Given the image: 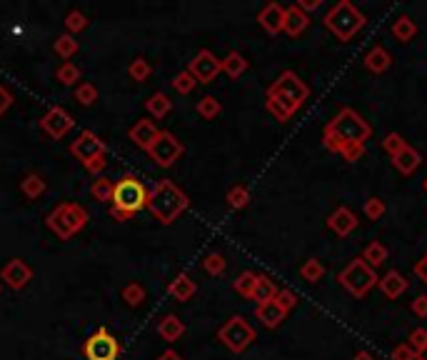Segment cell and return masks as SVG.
<instances>
[{
  "mask_svg": "<svg viewBox=\"0 0 427 360\" xmlns=\"http://www.w3.org/2000/svg\"><path fill=\"white\" fill-rule=\"evenodd\" d=\"M372 138V125L352 108H340L337 115L322 128V145L347 163H357Z\"/></svg>",
  "mask_w": 427,
  "mask_h": 360,
  "instance_id": "6da1fadb",
  "label": "cell"
},
{
  "mask_svg": "<svg viewBox=\"0 0 427 360\" xmlns=\"http://www.w3.org/2000/svg\"><path fill=\"white\" fill-rule=\"evenodd\" d=\"M190 198L185 195V190H180L173 180L163 178L153 188L148 190V210L153 213L155 220H160L163 225H173L180 215L188 210Z\"/></svg>",
  "mask_w": 427,
  "mask_h": 360,
  "instance_id": "7a4b0ae2",
  "label": "cell"
},
{
  "mask_svg": "<svg viewBox=\"0 0 427 360\" xmlns=\"http://www.w3.org/2000/svg\"><path fill=\"white\" fill-rule=\"evenodd\" d=\"M145 208H148V188H145V183L132 173L120 175V180H115V188H112L110 213L117 220H130L132 215H137Z\"/></svg>",
  "mask_w": 427,
  "mask_h": 360,
  "instance_id": "3957f363",
  "label": "cell"
},
{
  "mask_svg": "<svg viewBox=\"0 0 427 360\" xmlns=\"http://www.w3.org/2000/svg\"><path fill=\"white\" fill-rule=\"evenodd\" d=\"M365 23L367 18L362 16L360 8H357L355 3H350V0H340V3H335V6L322 16V26L340 43H350L352 38L365 28Z\"/></svg>",
  "mask_w": 427,
  "mask_h": 360,
  "instance_id": "277c9868",
  "label": "cell"
},
{
  "mask_svg": "<svg viewBox=\"0 0 427 360\" xmlns=\"http://www.w3.org/2000/svg\"><path fill=\"white\" fill-rule=\"evenodd\" d=\"M90 215H88L85 205L73 203V200H65V203H58L56 208L48 213L46 225L58 235L60 240H70L75 233H80L88 225Z\"/></svg>",
  "mask_w": 427,
  "mask_h": 360,
  "instance_id": "5b68a950",
  "label": "cell"
},
{
  "mask_svg": "<svg viewBox=\"0 0 427 360\" xmlns=\"http://www.w3.org/2000/svg\"><path fill=\"white\" fill-rule=\"evenodd\" d=\"M377 280H380V275H377L375 270H372L370 265L360 258V255L352 258L350 263L340 270V275H337V283H340L342 288H345L347 293L357 300L365 298L372 288H377Z\"/></svg>",
  "mask_w": 427,
  "mask_h": 360,
  "instance_id": "8992f818",
  "label": "cell"
},
{
  "mask_svg": "<svg viewBox=\"0 0 427 360\" xmlns=\"http://www.w3.org/2000/svg\"><path fill=\"white\" fill-rule=\"evenodd\" d=\"M255 338H258V333H255V328L243 318V315L228 318L218 330V340L230 350V353H245V350L255 343Z\"/></svg>",
  "mask_w": 427,
  "mask_h": 360,
  "instance_id": "52a82bcc",
  "label": "cell"
},
{
  "mask_svg": "<svg viewBox=\"0 0 427 360\" xmlns=\"http://www.w3.org/2000/svg\"><path fill=\"white\" fill-rule=\"evenodd\" d=\"M268 96L283 98V101L292 103V106L300 110V108L305 106L307 98H310V88H307V83L302 81L295 71H285V73H280L278 81L268 88Z\"/></svg>",
  "mask_w": 427,
  "mask_h": 360,
  "instance_id": "ba28073f",
  "label": "cell"
},
{
  "mask_svg": "<svg viewBox=\"0 0 427 360\" xmlns=\"http://www.w3.org/2000/svg\"><path fill=\"white\" fill-rule=\"evenodd\" d=\"M145 153H148L150 160H153L155 165H160V168H173L175 163H178L180 158H183L185 145L178 140V138L173 135V133L160 130V135L155 138V143H153V145H150Z\"/></svg>",
  "mask_w": 427,
  "mask_h": 360,
  "instance_id": "9c48e42d",
  "label": "cell"
},
{
  "mask_svg": "<svg viewBox=\"0 0 427 360\" xmlns=\"http://www.w3.org/2000/svg\"><path fill=\"white\" fill-rule=\"evenodd\" d=\"M83 353H85L88 360H117V355H120V343H117L105 328H100L85 340Z\"/></svg>",
  "mask_w": 427,
  "mask_h": 360,
  "instance_id": "30bf717a",
  "label": "cell"
},
{
  "mask_svg": "<svg viewBox=\"0 0 427 360\" xmlns=\"http://www.w3.org/2000/svg\"><path fill=\"white\" fill-rule=\"evenodd\" d=\"M70 155H75L83 163V168H85L88 163L97 160V158H105V143L93 130H80V135L70 143Z\"/></svg>",
  "mask_w": 427,
  "mask_h": 360,
  "instance_id": "8fae6325",
  "label": "cell"
},
{
  "mask_svg": "<svg viewBox=\"0 0 427 360\" xmlns=\"http://www.w3.org/2000/svg\"><path fill=\"white\" fill-rule=\"evenodd\" d=\"M73 128H75V120H73L70 113L60 106L51 108V110L41 118V130L46 133L51 140H63Z\"/></svg>",
  "mask_w": 427,
  "mask_h": 360,
  "instance_id": "7c38bea8",
  "label": "cell"
},
{
  "mask_svg": "<svg viewBox=\"0 0 427 360\" xmlns=\"http://www.w3.org/2000/svg\"><path fill=\"white\" fill-rule=\"evenodd\" d=\"M188 73L195 78V83L208 86V83H213L215 78L223 73L220 71V58H215L213 51H200L198 56L188 63Z\"/></svg>",
  "mask_w": 427,
  "mask_h": 360,
  "instance_id": "4fadbf2b",
  "label": "cell"
},
{
  "mask_svg": "<svg viewBox=\"0 0 427 360\" xmlns=\"http://www.w3.org/2000/svg\"><path fill=\"white\" fill-rule=\"evenodd\" d=\"M33 280V268L23 258H11L0 270V283H6L11 290H23Z\"/></svg>",
  "mask_w": 427,
  "mask_h": 360,
  "instance_id": "5bb4252c",
  "label": "cell"
},
{
  "mask_svg": "<svg viewBox=\"0 0 427 360\" xmlns=\"http://www.w3.org/2000/svg\"><path fill=\"white\" fill-rule=\"evenodd\" d=\"M357 225H360V220H357V215L352 213L347 205H340V208H335L330 213V218H327V228H330L332 233L337 235V238H347L350 233H355Z\"/></svg>",
  "mask_w": 427,
  "mask_h": 360,
  "instance_id": "9a60e30c",
  "label": "cell"
},
{
  "mask_svg": "<svg viewBox=\"0 0 427 360\" xmlns=\"http://www.w3.org/2000/svg\"><path fill=\"white\" fill-rule=\"evenodd\" d=\"M258 23L268 36H280L285 26V8L280 6V3H268V6L258 13Z\"/></svg>",
  "mask_w": 427,
  "mask_h": 360,
  "instance_id": "2e32d148",
  "label": "cell"
},
{
  "mask_svg": "<svg viewBox=\"0 0 427 360\" xmlns=\"http://www.w3.org/2000/svg\"><path fill=\"white\" fill-rule=\"evenodd\" d=\"M158 135H160V128L155 125L153 120H145V118H142V120H137L135 125L127 130V138L132 140V145H137L140 150H148Z\"/></svg>",
  "mask_w": 427,
  "mask_h": 360,
  "instance_id": "e0dca14e",
  "label": "cell"
},
{
  "mask_svg": "<svg viewBox=\"0 0 427 360\" xmlns=\"http://www.w3.org/2000/svg\"><path fill=\"white\" fill-rule=\"evenodd\" d=\"M377 288H380V293L385 295V298L397 300L407 288H410V283H407V278L400 273V270H387V273L377 280Z\"/></svg>",
  "mask_w": 427,
  "mask_h": 360,
  "instance_id": "ac0fdd59",
  "label": "cell"
},
{
  "mask_svg": "<svg viewBox=\"0 0 427 360\" xmlns=\"http://www.w3.org/2000/svg\"><path fill=\"white\" fill-rule=\"evenodd\" d=\"M307 26H310V16H305V13H302L300 8H297V6L285 8V26H283V33H288L290 38H297V36H302V33L307 31Z\"/></svg>",
  "mask_w": 427,
  "mask_h": 360,
  "instance_id": "d6986e66",
  "label": "cell"
},
{
  "mask_svg": "<svg viewBox=\"0 0 427 360\" xmlns=\"http://www.w3.org/2000/svg\"><path fill=\"white\" fill-rule=\"evenodd\" d=\"M362 63H365V68L370 73H375V76H382V73H387L392 68V56L382 46H372L370 51L365 53Z\"/></svg>",
  "mask_w": 427,
  "mask_h": 360,
  "instance_id": "ffe728a7",
  "label": "cell"
},
{
  "mask_svg": "<svg viewBox=\"0 0 427 360\" xmlns=\"http://www.w3.org/2000/svg\"><path fill=\"white\" fill-rule=\"evenodd\" d=\"M285 315H288V313L280 308L278 300H270V303H263V305H258V308H255V318H258L260 323H263L265 328H270V330L280 328V325H283V320H285Z\"/></svg>",
  "mask_w": 427,
  "mask_h": 360,
  "instance_id": "44dd1931",
  "label": "cell"
},
{
  "mask_svg": "<svg viewBox=\"0 0 427 360\" xmlns=\"http://www.w3.org/2000/svg\"><path fill=\"white\" fill-rule=\"evenodd\" d=\"M195 290H198L195 280L190 278V275H185V273L175 275V278L170 280V285H168V295L173 300H178V303H188V300L195 295Z\"/></svg>",
  "mask_w": 427,
  "mask_h": 360,
  "instance_id": "7402d4cb",
  "label": "cell"
},
{
  "mask_svg": "<svg viewBox=\"0 0 427 360\" xmlns=\"http://www.w3.org/2000/svg\"><path fill=\"white\" fill-rule=\"evenodd\" d=\"M392 165H395L402 175H415V173L420 170V165H422V155L412 145H407L405 150L397 153V155L392 158Z\"/></svg>",
  "mask_w": 427,
  "mask_h": 360,
  "instance_id": "603a6c76",
  "label": "cell"
},
{
  "mask_svg": "<svg viewBox=\"0 0 427 360\" xmlns=\"http://www.w3.org/2000/svg\"><path fill=\"white\" fill-rule=\"evenodd\" d=\"M278 290H280V288L275 285V280L270 278V275H258V280H255V288H253V295H250V300H253L255 305L270 303V300H275Z\"/></svg>",
  "mask_w": 427,
  "mask_h": 360,
  "instance_id": "cb8c5ba5",
  "label": "cell"
},
{
  "mask_svg": "<svg viewBox=\"0 0 427 360\" xmlns=\"http://www.w3.org/2000/svg\"><path fill=\"white\" fill-rule=\"evenodd\" d=\"M265 108H268V113L278 123H288L297 113V108L292 106V103L283 101V98H278V96H265Z\"/></svg>",
  "mask_w": 427,
  "mask_h": 360,
  "instance_id": "d4e9b609",
  "label": "cell"
},
{
  "mask_svg": "<svg viewBox=\"0 0 427 360\" xmlns=\"http://www.w3.org/2000/svg\"><path fill=\"white\" fill-rule=\"evenodd\" d=\"M158 333H160V338H163L165 343H178V340L185 335V323L178 318V315L170 313V315H165V318L160 320Z\"/></svg>",
  "mask_w": 427,
  "mask_h": 360,
  "instance_id": "484cf974",
  "label": "cell"
},
{
  "mask_svg": "<svg viewBox=\"0 0 427 360\" xmlns=\"http://www.w3.org/2000/svg\"><path fill=\"white\" fill-rule=\"evenodd\" d=\"M48 190V183H46V178L38 175V173H28L26 178L21 180V193L26 195L28 200H38L43 198Z\"/></svg>",
  "mask_w": 427,
  "mask_h": 360,
  "instance_id": "4316f807",
  "label": "cell"
},
{
  "mask_svg": "<svg viewBox=\"0 0 427 360\" xmlns=\"http://www.w3.org/2000/svg\"><path fill=\"white\" fill-rule=\"evenodd\" d=\"M220 71H223L228 78H233V81H238V78L243 76L245 71H248V61H245L243 53L230 51L228 56H225L223 61H220Z\"/></svg>",
  "mask_w": 427,
  "mask_h": 360,
  "instance_id": "83f0119b",
  "label": "cell"
},
{
  "mask_svg": "<svg viewBox=\"0 0 427 360\" xmlns=\"http://www.w3.org/2000/svg\"><path fill=\"white\" fill-rule=\"evenodd\" d=\"M390 33L397 43H410V41H415V36H417V23L412 21L410 16H400V18H395Z\"/></svg>",
  "mask_w": 427,
  "mask_h": 360,
  "instance_id": "f1b7e54d",
  "label": "cell"
},
{
  "mask_svg": "<svg viewBox=\"0 0 427 360\" xmlns=\"http://www.w3.org/2000/svg\"><path fill=\"white\" fill-rule=\"evenodd\" d=\"M387 255H390V253H387L385 243H380V240H372V243L365 245V250H362L360 258L365 260V263L370 265L372 270H375V268H380V265H385Z\"/></svg>",
  "mask_w": 427,
  "mask_h": 360,
  "instance_id": "f546056e",
  "label": "cell"
},
{
  "mask_svg": "<svg viewBox=\"0 0 427 360\" xmlns=\"http://www.w3.org/2000/svg\"><path fill=\"white\" fill-rule=\"evenodd\" d=\"M145 108H148V113L155 120H163V118L173 110V101H170L165 93H153V96L148 98V103H145Z\"/></svg>",
  "mask_w": 427,
  "mask_h": 360,
  "instance_id": "4dcf8cb0",
  "label": "cell"
},
{
  "mask_svg": "<svg viewBox=\"0 0 427 360\" xmlns=\"http://www.w3.org/2000/svg\"><path fill=\"white\" fill-rule=\"evenodd\" d=\"M112 188H115V180H110V178L100 175L93 180L90 185V195L93 200H97V203H110L112 200Z\"/></svg>",
  "mask_w": 427,
  "mask_h": 360,
  "instance_id": "1f68e13d",
  "label": "cell"
},
{
  "mask_svg": "<svg viewBox=\"0 0 427 360\" xmlns=\"http://www.w3.org/2000/svg\"><path fill=\"white\" fill-rule=\"evenodd\" d=\"M78 51H80V43H78L73 36H68V33H63V36H58V38H56V43H53V53H56V56H60L65 63L70 61V58L75 56Z\"/></svg>",
  "mask_w": 427,
  "mask_h": 360,
  "instance_id": "d6a6232c",
  "label": "cell"
},
{
  "mask_svg": "<svg viewBox=\"0 0 427 360\" xmlns=\"http://www.w3.org/2000/svg\"><path fill=\"white\" fill-rule=\"evenodd\" d=\"M195 110H198V115L203 118V120H215V118L223 113V103L215 96H203L198 101V106H195Z\"/></svg>",
  "mask_w": 427,
  "mask_h": 360,
  "instance_id": "836d02e7",
  "label": "cell"
},
{
  "mask_svg": "<svg viewBox=\"0 0 427 360\" xmlns=\"http://www.w3.org/2000/svg\"><path fill=\"white\" fill-rule=\"evenodd\" d=\"M120 298L125 300L130 308H140L142 303H145V288H142L140 283H127V285H122V290H120Z\"/></svg>",
  "mask_w": 427,
  "mask_h": 360,
  "instance_id": "e575fe53",
  "label": "cell"
},
{
  "mask_svg": "<svg viewBox=\"0 0 427 360\" xmlns=\"http://www.w3.org/2000/svg\"><path fill=\"white\" fill-rule=\"evenodd\" d=\"M56 78H58V83H63V86H78V83L83 81V73H80V68H78L75 63L68 61L56 71Z\"/></svg>",
  "mask_w": 427,
  "mask_h": 360,
  "instance_id": "d590c367",
  "label": "cell"
},
{
  "mask_svg": "<svg viewBox=\"0 0 427 360\" xmlns=\"http://www.w3.org/2000/svg\"><path fill=\"white\" fill-rule=\"evenodd\" d=\"M322 275H325V265L317 258H310L300 265V278L305 280V283H320Z\"/></svg>",
  "mask_w": 427,
  "mask_h": 360,
  "instance_id": "8d00e7d4",
  "label": "cell"
},
{
  "mask_svg": "<svg viewBox=\"0 0 427 360\" xmlns=\"http://www.w3.org/2000/svg\"><path fill=\"white\" fill-rule=\"evenodd\" d=\"M255 280H258V273H253V270H245V273H240L238 278L233 280V290L238 295H243V298L250 300L253 288H255Z\"/></svg>",
  "mask_w": 427,
  "mask_h": 360,
  "instance_id": "74e56055",
  "label": "cell"
},
{
  "mask_svg": "<svg viewBox=\"0 0 427 360\" xmlns=\"http://www.w3.org/2000/svg\"><path fill=\"white\" fill-rule=\"evenodd\" d=\"M150 73H153V68H150V63L145 58H132L130 66H127V76L135 83H145L150 78Z\"/></svg>",
  "mask_w": 427,
  "mask_h": 360,
  "instance_id": "f35d334b",
  "label": "cell"
},
{
  "mask_svg": "<svg viewBox=\"0 0 427 360\" xmlns=\"http://www.w3.org/2000/svg\"><path fill=\"white\" fill-rule=\"evenodd\" d=\"M225 200H228V205L233 210H243L248 208L250 203V190L245 188V185H233V188L228 190V195H225Z\"/></svg>",
  "mask_w": 427,
  "mask_h": 360,
  "instance_id": "ab89813d",
  "label": "cell"
},
{
  "mask_svg": "<svg viewBox=\"0 0 427 360\" xmlns=\"http://www.w3.org/2000/svg\"><path fill=\"white\" fill-rule=\"evenodd\" d=\"M225 268H228V263H225V255H223V253H208V255L203 258V270H205L208 275H213V278L223 275Z\"/></svg>",
  "mask_w": 427,
  "mask_h": 360,
  "instance_id": "60d3db41",
  "label": "cell"
},
{
  "mask_svg": "<svg viewBox=\"0 0 427 360\" xmlns=\"http://www.w3.org/2000/svg\"><path fill=\"white\" fill-rule=\"evenodd\" d=\"M170 86H173V91L175 93H180V96H190V93L198 88V83H195V78L190 76L188 71H180L178 76L170 81Z\"/></svg>",
  "mask_w": 427,
  "mask_h": 360,
  "instance_id": "b9f144b4",
  "label": "cell"
},
{
  "mask_svg": "<svg viewBox=\"0 0 427 360\" xmlns=\"http://www.w3.org/2000/svg\"><path fill=\"white\" fill-rule=\"evenodd\" d=\"M380 145H382V150H385L387 155L395 158L397 153H402L407 148V140L400 135V133H387V135L380 140Z\"/></svg>",
  "mask_w": 427,
  "mask_h": 360,
  "instance_id": "7bdbcfd3",
  "label": "cell"
},
{
  "mask_svg": "<svg viewBox=\"0 0 427 360\" xmlns=\"http://www.w3.org/2000/svg\"><path fill=\"white\" fill-rule=\"evenodd\" d=\"M63 23H65L68 36H73V38H75L78 33H83L88 28V18H85V13H80V11H70Z\"/></svg>",
  "mask_w": 427,
  "mask_h": 360,
  "instance_id": "ee69618b",
  "label": "cell"
},
{
  "mask_svg": "<svg viewBox=\"0 0 427 360\" xmlns=\"http://www.w3.org/2000/svg\"><path fill=\"white\" fill-rule=\"evenodd\" d=\"M387 205L382 198H377V195H372V198L365 200V205H362V213H365L367 220H380L382 215H385Z\"/></svg>",
  "mask_w": 427,
  "mask_h": 360,
  "instance_id": "f6af8a7d",
  "label": "cell"
},
{
  "mask_svg": "<svg viewBox=\"0 0 427 360\" xmlns=\"http://www.w3.org/2000/svg\"><path fill=\"white\" fill-rule=\"evenodd\" d=\"M75 101L85 108L93 106V103L97 101V88L93 86V83H80V86L75 88Z\"/></svg>",
  "mask_w": 427,
  "mask_h": 360,
  "instance_id": "bcb514c9",
  "label": "cell"
},
{
  "mask_svg": "<svg viewBox=\"0 0 427 360\" xmlns=\"http://www.w3.org/2000/svg\"><path fill=\"white\" fill-rule=\"evenodd\" d=\"M275 300H278V305L285 310V313H290V310L297 305V295L292 293L290 288H283V290H278V295H275Z\"/></svg>",
  "mask_w": 427,
  "mask_h": 360,
  "instance_id": "7dc6e473",
  "label": "cell"
},
{
  "mask_svg": "<svg viewBox=\"0 0 427 360\" xmlns=\"http://www.w3.org/2000/svg\"><path fill=\"white\" fill-rule=\"evenodd\" d=\"M407 345H410V348L415 350V355L422 353V350L427 348V330H425V328H415V330L410 333V343H407Z\"/></svg>",
  "mask_w": 427,
  "mask_h": 360,
  "instance_id": "c3c4849f",
  "label": "cell"
},
{
  "mask_svg": "<svg viewBox=\"0 0 427 360\" xmlns=\"http://www.w3.org/2000/svg\"><path fill=\"white\" fill-rule=\"evenodd\" d=\"M392 360H417V355L407 343H400V345H395V350H392Z\"/></svg>",
  "mask_w": 427,
  "mask_h": 360,
  "instance_id": "681fc988",
  "label": "cell"
},
{
  "mask_svg": "<svg viewBox=\"0 0 427 360\" xmlns=\"http://www.w3.org/2000/svg\"><path fill=\"white\" fill-rule=\"evenodd\" d=\"M295 6L300 8L305 16H312V13L322 11V8H325V3H322V0H297Z\"/></svg>",
  "mask_w": 427,
  "mask_h": 360,
  "instance_id": "f907efd6",
  "label": "cell"
},
{
  "mask_svg": "<svg viewBox=\"0 0 427 360\" xmlns=\"http://www.w3.org/2000/svg\"><path fill=\"white\" fill-rule=\"evenodd\" d=\"M13 103H16V98H13V93L8 91L6 86H0V115H6V113L13 108Z\"/></svg>",
  "mask_w": 427,
  "mask_h": 360,
  "instance_id": "816d5d0a",
  "label": "cell"
},
{
  "mask_svg": "<svg viewBox=\"0 0 427 360\" xmlns=\"http://www.w3.org/2000/svg\"><path fill=\"white\" fill-rule=\"evenodd\" d=\"M410 310L417 315V318H427V295H417L410 303Z\"/></svg>",
  "mask_w": 427,
  "mask_h": 360,
  "instance_id": "f5cc1de1",
  "label": "cell"
},
{
  "mask_svg": "<svg viewBox=\"0 0 427 360\" xmlns=\"http://www.w3.org/2000/svg\"><path fill=\"white\" fill-rule=\"evenodd\" d=\"M415 275L422 280V285H427V253L415 263Z\"/></svg>",
  "mask_w": 427,
  "mask_h": 360,
  "instance_id": "db71d44e",
  "label": "cell"
},
{
  "mask_svg": "<svg viewBox=\"0 0 427 360\" xmlns=\"http://www.w3.org/2000/svg\"><path fill=\"white\" fill-rule=\"evenodd\" d=\"M158 360H183V358H180V353H175L173 348H168V350H165V353H160V358H158Z\"/></svg>",
  "mask_w": 427,
  "mask_h": 360,
  "instance_id": "11a10c76",
  "label": "cell"
},
{
  "mask_svg": "<svg viewBox=\"0 0 427 360\" xmlns=\"http://www.w3.org/2000/svg\"><path fill=\"white\" fill-rule=\"evenodd\" d=\"M352 360H375V355H370L367 350H360V353L352 355Z\"/></svg>",
  "mask_w": 427,
  "mask_h": 360,
  "instance_id": "9f6ffc18",
  "label": "cell"
},
{
  "mask_svg": "<svg viewBox=\"0 0 427 360\" xmlns=\"http://www.w3.org/2000/svg\"><path fill=\"white\" fill-rule=\"evenodd\" d=\"M417 360H427V348L422 350V353H417Z\"/></svg>",
  "mask_w": 427,
  "mask_h": 360,
  "instance_id": "6f0895ef",
  "label": "cell"
},
{
  "mask_svg": "<svg viewBox=\"0 0 427 360\" xmlns=\"http://www.w3.org/2000/svg\"><path fill=\"white\" fill-rule=\"evenodd\" d=\"M422 188H425V193H427V178H425V183H422Z\"/></svg>",
  "mask_w": 427,
  "mask_h": 360,
  "instance_id": "680465c9",
  "label": "cell"
},
{
  "mask_svg": "<svg viewBox=\"0 0 427 360\" xmlns=\"http://www.w3.org/2000/svg\"><path fill=\"white\" fill-rule=\"evenodd\" d=\"M0 293H3V283H0Z\"/></svg>",
  "mask_w": 427,
  "mask_h": 360,
  "instance_id": "91938a15",
  "label": "cell"
}]
</instances>
